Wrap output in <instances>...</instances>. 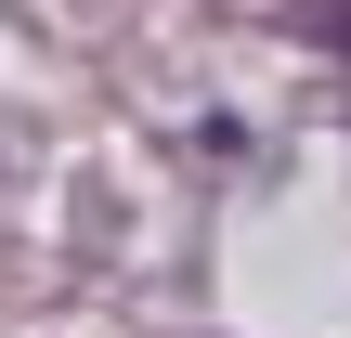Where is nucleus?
I'll return each mask as SVG.
<instances>
[{
  "mask_svg": "<svg viewBox=\"0 0 351 338\" xmlns=\"http://www.w3.org/2000/svg\"><path fill=\"white\" fill-rule=\"evenodd\" d=\"M326 39H339V52H351V13H326Z\"/></svg>",
  "mask_w": 351,
  "mask_h": 338,
  "instance_id": "f257e3e1",
  "label": "nucleus"
}]
</instances>
